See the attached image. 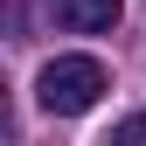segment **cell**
Returning <instances> with one entry per match:
<instances>
[{"label": "cell", "mask_w": 146, "mask_h": 146, "mask_svg": "<svg viewBox=\"0 0 146 146\" xmlns=\"http://www.w3.org/2000/svg\"><path fill=\"white\" fill-rule=\"evenodd\" d=\"M104 90H111V77H104L98 56H56V63H42V77H35V98H42V111H56V118H84Z\"/></svg>", "instance_id": "obj_1"}, {"label": "cell", "mask_w": 146, "mask_h": 146, "mask_svg": "<svg viewBox=\"0 0 146 146\" xmlns=\"http://www.w3.org/2000/svg\"><path fill=\"white\" fill-rule=\"evenodd\" d=\"M118 14H125V0H56V21L77 28V35H104V28H118Z\"/></svg>", "instance_id": "obj_2"}, {"label": "cell", "mask_w": 146, "mask_h": 146, "mask_svg": "<svg viewBox=\"0 0 146 146\" xmlns=\"http://www.w3.org/2000/svg\"><path fill=\"white\" fill-rule=\"evenodd\" d=\"M104 146H146V111H132V118H118Z\"/></svg>", "instance_id": "obj_3"}]
</instances>
